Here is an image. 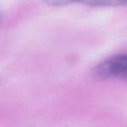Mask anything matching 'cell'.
<instances>
[{"instance_id": "1", "label": "cell", "mask_w": 127, "mask_h": 127, "mask_svg": "<svg viewBox=\"0 0 127 127\" xmlns=\"http://www.w3.org/2000/svg\"><path fill=\"white\" fill-rule=\"evenodd\" d=\"M94 78L100 80L120 78L127 80V53L111 57L98 64L92 71Z\"/></svg>"}, {"instance_id": "2", "label": "cell", "mask_w": 127, "mask_h": 127, "mask_svg": "<svg viewBox=\"0 0 127 127\" xmlns=\"http://www.w3.org/2000/svg\"><path fill=\"white\" fill-rule=\"evenodd\" d=\"M51 6H62L71 3H80L93 6H119L127 5V0H44Z\"/></svg>"}]
</instances>
